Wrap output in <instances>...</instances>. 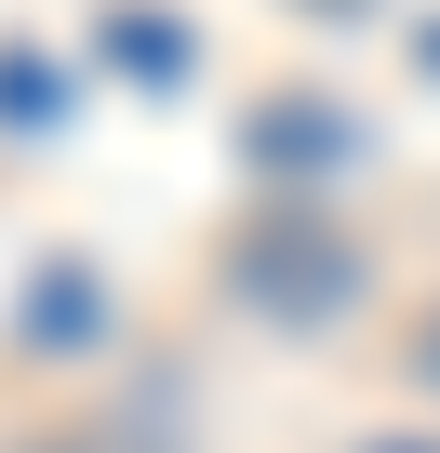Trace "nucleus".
I'll return each instance as SVG.
<instances>
[{
  "label": "nucleus",
  "mask_w": 440,
  "mask_h": 453,
  "mask_svg": "<svg viewBox=\"0 0 440 453\" xmlns=\"http://www.w3.org/2000/svg\"><path fill=\"white\" fill-rule=\"evenodd\" d=\"M413 360H427V387H440V320H427V347H413Z\"/></svg>",
  "instance_id": "nucleus-1"
}]
</instances>
